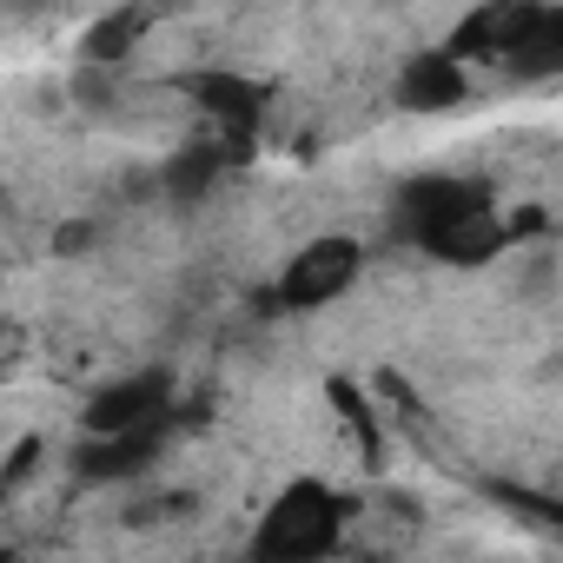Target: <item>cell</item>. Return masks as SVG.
<instances>
[{
  "instance_id": "cell-1",
  "label": "cell",
  "mask_w": 563,
  "mask_h": 563,
  "mask_svg": "<svg viewBox=\"0 0 563 563\" xmlns=\"http://www.w3.org/2000/svg\"><path fill=\"white\" fill-rule=\"evenodd\" d=\"M398 232L438 258V265H490L504 245H510V219L497 212V199L477 186V179H451V173H431V179H411L398 192Z\"/></svg>"
},
{
  "instance_id": "cell-2",
  "label": "cell",
  "mask_w": 563,
  "mask_h": 563,
  "mask_svg": "<svg viewBox=\"0 0 563 563\" xmlns=\"http://www.w3.org/2000/svg\"><path fill=\"white\" fill-rule=\"evenodd\" d=\"M345 497L325 484V477H292L278 490L252 530V556L258 563H312V556H332L345 543Z\"/></svg>"
},
{
  "instance_id": "cell-3",
  "label": "cell",
  "mask_w": 563,
  "mask_h": 563,
  "mask_svg": "<svg viewBox=\"0 0 563 563\" xmlns=\"http://www.w3.org/2000/svg\"><path fill=\"white\" fill-rule=\"evenodd\" d=\"M358 272H365V245L345 239V232H319V239H306V245L286 258L272 299L286 306V312H325V306H339V299L358 286Z\"/></svg>"
},
{
  "instance_id": "cell-4",
  "label": "cell",
  "mask_w": 563,
  "mask_h": 563,
  "mask_svg": "<svg viewBox=\"0 0 563 563\" xmlns=\"http://www.w3.org/2000/svg\"><path fill=\"white\" fill-rule=\"evenodd\" d=\"M543 8L550 0H477V8L451 27V54L464 60V67H504L510 54H517V41L543 21Z\"/></svg>"
},
{
  "instance_id": "cell-5",
  "label": "cell",
  "mask_w": 563,
  "mask_h": 563,
  "mask_svg": "<svg viewBox=\"0 0 563 563\" xmlns=\"http://www.w3.org/2000/svg\"><path fill=\"white\" fill-rule=\"evenodd\" d=\"M159 418H173V372H159V365H146V372H133V378H120V385H107V391H93V405H87V418H80V431H140V424H159Z\"/></svg>"
},
{
  "instance_id": "cell-6",
  "label": "cell",
  "mask_w": 563,
  "mask_h": 563,
  "mask_svg": "<svg viewBox=\"0 0 563 563\" xmlns=\"http://www.w3.org/2000/svg\"><path fill=\"white\" fill-rule=\"evenodd\" d=\"M464 93H471V67L451 54V47H418L405 67H398V107L405 113H451V107H464Z\"/></svg>"
},
{
  "instance_id": "cell-7",
  "label": "cell",
  "mask_w": 563,
  "mask_h": 563,
  "mask_svg": "<svg viewBox=\"0 0 563 563\" xmlns=\"http://www.w3.org/2000/svg\"><path fill=\"white\" fill-rule=\"evenodd\" d=\"M166 431H173V418H159V424H140V431H80V477H100V484H113V477H133V471H146L153 457H159V444H166Z\"/></svg>"
},
{
  "instance_id": "cell-8",
  "label": "cell",
  "mask_w": 563,
  "mask_h": 563,
  "mask_svg": "<svg viewBox=\"0 0 563 563\" xmlns=\"http://www.w3.org/2000/svg\"><path fill=\"white\" fill-rule=\"evenodd\" d=\"M146 27H153V8H140V0H126V8H113V14H100L93 27H87V41H80V54L93 60V67H113V60H126L140 41H146Z\"/></svg>"
},
{
  "instance_id": "cell-9",
  "label": "cell",
  "mask_w": 563,
  "mask_h": 563,
  "mask_svg": "<svg viewBox=\"0 0 563 563\" xmlns=\"http://www.w3.org/2000/svg\"><path fill=\"white\" fill-rule=\"evenodd\" d=\"M504 74L510 80H556L563 74V8H556V0L543 8V21L517 41V54L504 60Z\"/></svg>"
},
{
  "instance_id": "cell-10",
  "label": "cell",
  "mask_w": 563,
  "mask_h": 563,
  "mask_svg": "<svg viewBox=\"0 0 563 563\" xmlns=\"http://www.w3.org/2000/svg\"><path fill=\"white\" fill-rule=\"evenodd\" d=\"M199 107L212 113V140H219L225 153H232V146L252 133V120H258L245 80H225V74H206V80H199Z\"/></svg>"
},
{
  "instance_id": "cell-11",
  "label": "cell",
  "mask_w": 563,
  "mask_h": 563,
  "mask_svg": "<svg viewBox=\"0 0 563 563\" xmlns=\"http://www.w3.org/2000/svg\"><path fill=\"white\" fill-rule=\"evenodd\" d=\"M232 153L219 146V140H192V146H179L173 159H166V192H179V199H192V192H206L212 179H219V166H225Z\"/></svg>"
}]
</instances>
